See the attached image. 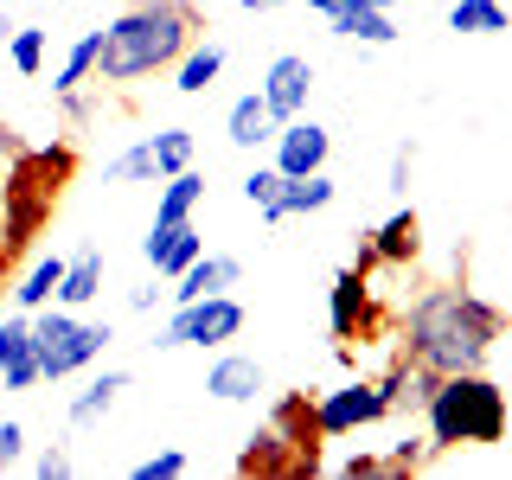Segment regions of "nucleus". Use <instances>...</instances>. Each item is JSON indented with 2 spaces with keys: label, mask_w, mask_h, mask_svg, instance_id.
Here are the masks:
<instances>
[{
  "label": "nucleus",
  "mask_w": 512,
  "mask_h": 480,
  "mask_svg": "<svg viewBox=\"0 0 512 480\" xmlns=\"http://www.w3.org/2000/svg\"><path fill=\"white\" fill-rule=\"evenodd\" d=\"M506 340V314L474 288H423L404 314V359L429 365V372H487V359Z\"/></svg>",
  "instance_id": "nucleus-1"
},
{
  "label": "nucleus",
  "mask_w": 512,
  "mask_h": 480,
  "mask_svg": "<svg viewBox=\"0 0 512 480\" xmlns=\"http://www.w3.org/2000/svg\"><path fill=\"white\" fill-rule=\"evenodd\" d=\"M192 39H199V7L192 0H135L128 13L103 26V52H96L90 84L128 90L154 71H173Z\"/></svg>",
  "instance_id": "nucleus-2"
},
{
  "label": "nucleus",
  "mask_w": 512,
  "mask_h": 480,
  "mask_svg": "<svg viewBox=\"0 0 512 480\" xmlns=\"http://www.w3.org/2000/svg\"><path fill=\"white\" fill-rule=\"evenodd\" d=\"M77 173V148L52 141V148H26L20 160H7V186H0V250L20 256L32 250V237L52 224L58 192Z\"/></svg>",
  "instance_id": "nucleus-3"
},
{
  "label": "nucleus",
  "mask_w": 512,
  "mask_h": 480,
  "mask_svg": "<svg viewBox=\"0 0 512 480\" xmlns=\"http://www.w3.org/2000/svg\"><path fill=\"white\" fill-rule=\"evenodd\" d=\"M506 416L512 404L487 372H442L423 404V429L429 448H493L506 442Z\"/></svg>",
  "instance_id": "nucleus-4"
},
{
  "label": "nucleus",
  "mask_w": 512,
  "mask_h": 480,
  "mask_svg": "<svg viewBox=\"0 0 512 480\" xmlns=\"http://www.w3.org/2000/svg\"><path fill=\"white\" fill-rule=\"evenodd\" d=\"M320 423H314V404L308 397H276L269 416L256 423L250 448L237 455L244 474H320Z\"/></svg>",
  "instance_id": "nucleus-5"
},
{
  "label": "nucleus",
  "mask_w": 512,
  "mask_h": 480,
  "mask_svg": "<svg viewBox=\"0 0 512 480\" xmlns=\"http://www.w3.org/2000/svg\"><path fill=\"white\" fill-rule=\"evenodd\" d=\"M109 340H116V327H109V320H84V308L45 301V308L32 314V352H39V378L45 384H64V378L90 372V365L109 352Z\"/></svg>",
  "instance_id": "nucleus-6"
},
{
  "label": "nucleus",
  "mask_w": 512,
  "mask_h": 480,
  "mask_svg": "<svg viewBox=\"0 0 512 480\" xmlns=\"http://www.w3.org/2000/svg\"><path fill=\"white\" fill-rule=\"evenodd\" d=\"M244 333V301L237 295H199L180 301L167 314V327L154 333V352H180V346H231Z\"/></svg>",
  "instance_id": "nucleus-7"
},
{
  "label": "nucleus",
  "mask_w": 512,
  "mask_h": 480,
  "mask_svg": "<svg viewBox=\"0 0 512 480\" xmlns=\"http://www.w3.org/2000/svg\"><path fill=\"white\" fill-rule=\"evenodd\" d=\"M391 416V397H384V384L378 378H346L340 391H320L314 397V423H320V436L327 442H340L352 436V429H372Z\"/></svg>",
  "instance_id": "nucleus-8"
},
{
  "label": "nucleus",
  "mask_w": 512,
  "mask_h": 480,
  "mask_svg": "<svg viewBox=\"0 0 512 480\" xmlns=\"http://www.w3.org/2000/svg\"><path fill=\"white\" fill-rule=\"evenodd\" d=\"M269 148H276V154H269V167H276L282 180H301V173H320V167H327L333 135L314 116H295V122L276 128V141H269Z\"/></svg>",
  "instance_id": "nucleus-9"
},
{
  "label": "nucleus",
  "mask_w": 512,
  "mask_h": 480,
  "mask_svg": "<svg viewBox=\"0 0 512 480\" xmlns=\"http://www.w3.org/2000/svg\"><path fill=\"white\" fill-rule=\"evenodd\" d=\"M263 103H269V116L276 122H295V116H308V96H314V64L301 58V52H282V58H269V71H263Z\"/></svg>",
  "instance_id": "nucleus-10"
},
{
  "label": "nucleus",
  "mask_w": 512,
  "mask_h": 480,
  "mask_svg": "<svg viewBox=\"0 0 512 480\" xmlns=\"http://www.w3.org/2000/svg\"><path fill=\"white\" fill-rule=\"evenodd\" d=\"M327 327H333V346L359 340L372 327V282H365V263H352L333 276V295H327Z\"/></svg>",
  "instance_id": "nucleus-11"
},
{
  "label": "nucleus",
  "mask_w": 512,
  "mask_h": 480,
  "mask_svg": "<svg viewBox=\"0 0 512 480\" xmlns=\"http://www.w3.org/2000/svg\"><path fill=\"white\" fill-rule=\"evenodd\" d=\"M192 256H205V237H199V224L180 218V224H148V237H141V263L154 269V276H180V269L192 263Z\"/></svg>",
  "instance_id": "nucleus-12"
},
{
  "label": "nucleus",
  "mask_w": 512,
  "mask_h": 480,
  "mask_svg": "<svg viewBox=\"0 0 512 480\" xmlns=\"http://www.w3.org/2000/svg\"><path fill=\"white\" fill-rule=\"evenodd\" d=\"M237 282H244V263H237V256H218V250H205V256H192V263L180 269V276L167 282V301L180 308V301H199V295H231Z\"/></svg>",
  "instance_id": "nucleus-13"
},
{
  "label": "nucleus",
  "mask_w": 512,
  "mask_h": 480,
  "mask_svg": "<svg viewBox=\"0 0 512 480\" xmlns=\"http://www.w3.org/2000/svg\"><path fill=\"white\" fill-rule=\"evenodd\" d=\"M0 384L7 391H32L39 378V352H32V314H0Z\"/></svg>",
  "instance_id": "nucleus-14"
},
{
  "label": "nucleus",
  "mask_w": 512,
  "mask_h": 480,
  "mask_svg": "<svg viewBox=\"0 0 512 480\" xmlns=\"http://www.w3.org/2000/svg\"><path fill=\"white\" fill-rule=\"evenodd\" d=\"M205 391H212L218 404H263V397H269V372L250 359V352H224L212 372H205Z\"/></svg>",
  "instance_id": "nucleus-15"
},
{
  "label": "nucleus",
  "mask_w": 512,
  "mask_h": 480,
  "mask_svg": "<svg viewBox=\"0 0 512 480\" xmlns=\"http://www.w3.org/2000/svg\"><path fill=\"white\" fill-rule=\"evenodd\" d=\"M122 391H135V378H128V372H116V365H109V372H96L84 391L64 404V423H71V429H96L109 410L122 404Z\"/></svg>",
  "instance_id": "nucleus-16"
},
{
  "label": "nucleus",
  "mask_w": 512,
  "mask_h": 480,
  "mask_svg": "<svg viewBox=\"0 0 512 480\" xmlns=\"http://www.w3.org/2000/svg\"><path fill=\"white\" fill-rule=\"evenodd\" d=\"M276 116H269V103H263V90H250V96H237L231 103V116H224V141L231 148H244V154H256V148H269L276 141Z\"/></svg>",
  "instance_id": "nucleus-17"
},
{
  "label": "nucleus",
  "mask_w": 512,
  "mask_h": 480,
  "mask_svg": "<svg viewBox=\"0 0 512 480\" xmlns=\"http://www.w3.org/2000/svg\"><path fill=\"white\" fill-rule=\"evenodd\" d=\"M416 250H423V224H416L410 205H397V212L372 231V250H365L359 263H365V269H372V263H410Z\"/></svg>",
  "instance_id": "nucleus-18"
},
{
  "label": "nucleus",
  "mask_w": 512,
  "mask_h": 480,
  "mask_svg": "<svg viewBox=\"0 0 512 480\" xmlns=\"http://www.w3.org/2000/svg\"><path fill=\"white\" fill-rule=\"evenodd\" d=\"M218 77H224V45H212V39H192L180 64H173V90L180 96H205Z\"/></svg>",
  "instance_id": "nucleus-19"
},
{
  "label": "nucleus",
  "mask_w": 512,
  "mask_h": 480,
  "mask_svg": "<svg viewBox=\"0 0 512 480\" xmlns=\"http://www.w3.org/2000/svg\"><path fill=\"white\" fill-rule=\"evenodd\" d=\"M103 295V250H77L64 256V282H58V308H90V301Z\"/></svg>",
  "instance_id": "nucleus-20"
},
{
  "label": "nucleus",
  "mask_w": 512,
  "mask_h": 480,
  "mask_svg": "<svg viewBox=\"0 0 512 480\" xmlns=\"http://www.w3.org/2000/svg\"><path fill=\"white\" fill-rule=\"evenodd\" d=\"M205 205V173L199 167H180L160 180V199H154V224H180Z\"/></svg>",
  "instance_id": "nucleus-21"
},
{
  "label": "nucleus",
  "mask_w": 512,
  "mask_h": 480,
  "mask_svg": "<svg viewBox=\"0 0 512 480\" xmlns=\"http://www.w3.org/2000/svg\"><path fill=\"white\" fill-rule=\"evenodd\" d=\"M333 32L352 45H397V20H391V7H340V13H327Z\"/></svg>",
  "instance_id": "nucleus-22"
},
{
  "label": "nucleus",
  "mask_w": 512,
  "mask_h": 480,
  "mask_svg": "<svg viewBox=\"0 0 512 480\" xmlns=\"http://www.w3.org/2000/svg\"><path fill=\"white\" fill-rule=\"evenodd\" d=\"M58 282H64V256H39V263L7 288V295H13V308H20V314H39L45 301H58Z\"/></svg>",
  "instance_id": "nucleus-23"
},
{
  "label": "nucleus",
  "mask_w": 512,
  "mask_h": 480,
  "mask_svg": "<svg viewBox=\"0 0 512 480\" xmlns=\"http://www.w3.org/2000/svg\"><path fill=\"white\" fill-rule=\"evenodd\" d=\"M96 52H103V26H90L84 39H77L71 52L58 58V71H52V96H71V90H84L90 77H96Z\"/></svg>",
  "instance_id": "nucleus-24"
},
{
  "label": "nucleus",
  "mask_w": 512,
  "mask_h": 480,
  "mask_svg": "<svg viewBox=\"0 0 512 480\" xmlns=\"http://www.w3.org/2000/svg\"><path fill=\"white\" fill-rule=\"evenodd\" d=\"M340 199V186H333V173H301V180H282V218H308V212H327V205Z\"/></svg>",
  "instance_id": "nucleus-25"
},
{
  "label": "nucleus",
  "mask_w": 512,
  "mask_h": 480,
  "mask_svg": "<svg viewBox=\"0 0 512 480\" xmlns=\"http://www.w3.org/2000/svg\"><path fill=\"white\" fill-rule=\"evenodd\" d=\"M148 180H160V167H154V135L128 141L122 154L103 160V186H148Z\"/></svg>",
  "instance_id": "nucleus-26"
},
{
  "label": "nucleus",
  "mask_w": 512,
  "mask_h": 480,
  "mask_svg": "<svg viewBox=\"0 0 512 480\" xmlns=\"http://www.w3.org/2000/svg\"><path fill=\"white\" fill-rule=\"evenodd\" d=\"M512 26V7L500 0H455L448 7V32H506Z\"/></svg>",
  "instance_id": "nucleus-27"
},
{
  "label": "nucleus",
  "mask_w": 512,
  "mask_h": 480,
  "mask_svg": "<svg viewBox=\"0 0 512 480\" xmlns=\"http://www.w3.org/2000/svg\"><path fill=\"white\" fill-rule=\"evenodd\" d=\"M45 45H52V32H45V26H13V32H7L13 71H20V77H39V71H45Z\"/></svg>",
  "instance_id": "nucleus-28"
},
{
  "label": "nucleus",
  "mask_w": 512,
  "mask_h": 480,
  "mask_svg": "<svg viewBox=\"0 0 512 480\" xmlns=\"http://www.w3.org/2000/svg\"><path fill=\"white\" fill-rule=\"evenodd\" d=\"M244 199L256 205L263 224H282V173L276 167H250L244 173Z\"/></svg>",
  "instance_id": "nucleus-29"
},
{
  "label": "nucleus",
  "mask_w": 512,
  "mask_h": 480,
  "mask_svg": "<svg viewBox=\"0 0 512 480\" xmlns=\"http://www.w3.org/2000/svg\"><path fill=\"white\" fill-rule=\"evenodd\" d=\"M192 154H199V141H192V128H160L154 135V167H160V180H167V173H180V167H192Z\"/></svg>",
  "instance_id": "nucleus-30"
},
{
  "label": "nucleus",
  "mask_w": 512,
  "mask_h": 480,
  "mask_svg": "<svg viewBox=\"0 0 512 480\" xmlns=\"http://www.w3.org/2000/svg\"><path fill=\"white\" fill-rule=\"evenodd\" d=\"M186 468H192L186 448H154V455H148V461H135L128 474H135V480H180Z\"/></svg>",
  "instance_id": "nucleus-31"
},
{
  "label": "nucleus",
  "mask_w": 512,
  "mask_h": 480,
  "mask_svg": "<svg viewBox=\"0 0 512 480\" xmlns=\"http://www.w3.org/2000/svg\"><path fill=\"white\" fill-rule=\"evenodd\" d=\"M20 468H26V474H39V480H64V474H77V461H71V448H58V442H52V448H39V455H26Z\"/></svg>",
  "instance_id": "nucleus-32"
},
{
  "label": "nucleus",
  "mask_w": 512,
  "mask_h": 480,
  "mask_svg": "<svg viewBox=\"0 0 512 480\" xmlns=\"http://www.w3.org/2000/svg\"><path fill=\"white\" fill-rule=\"evenodd\" d=\"M20 461H26V423L7 416V423H0V474H13Z\"/></svg>",
  "instance_id": "nucleus-33"
},
{
  "label": "nucleus",
  "mask_w": 512,
  "mask_h": 480,
  "mask_svg": "<svg viewBox=\"0 0 512 480\" xmlns=\"http://www.w3.org/2000/svg\"><path fill=\"white\" fill-rule=\"evenodd\" d=\"M410 160H416V148L404 141V148L391 154V180H384V192H391V199H404V192H410Z\"/></svg>",
  "instance_id": "nucleus-34"
},
{
  "label": "nucleus",
  "mask_w": 512,
  "mask_h": 480,
  "mask_svg": "<svg viewBox=\"0 0 512 480\" xmlns=\"http://www.w3.org/2000/svg\"><path fill=\"white\" fill-rule=\"evenodd\" d=\"M167 301V276H154V282H141V288H128V314H148Z\"/></svg>",
  "instance_id": "nucleus-35"
},
{
  "label": "nucleus",
  "mask_w": 512,
  "mask_h": 480,
  "mask_svg": "<svg viewBox=\"0 0 512 480\" xmlns=\"http://www.w3.org/2000/svg\"><path fill=\"white\" fill-rule=\"evenodd\" d=\"M58 109H64V122H71V128H84V122L96 116V103H90V96H84V90H71V96H58Z\"/></svg>",
  "instance_id": "nucleus-36"
},
{
  "label": "nucleus",
  "mask_w": 512,
  "mask_h": 480,
  "mask_svg": "<svg viewBox=\"0 0 512 480\" xmlns=\"http://www.w3.org/2000/svg\"><path fill=\"white\" fill-rule=\"evenodd\" d=\"M340 474L359 480V474H391V468H384V455H346V461H340Z\"/></svg>",
  "instance_id": "nucleus-37"
},
{
  "label": "nucleus",
  "mask_w": 512,
  "mask_h": 480,
  "mask_svg": "<svg viewBox=\"0 0 512 480\" xmlns=\"http://www.w3.org/2000/svg\"><path fill=\"white\" fill-rule=\"evenodd\" d=\"M20 154H26L20 128H13V122H0V167H7V160H20Z\"/></svg>",
  "instance_id": "nucleus-38"
},
{
  "label": "nucleus",
  "mask_w": 512,
  "mask_h": 480,
  "mask_svg": "<svg viewBox=\"0 0 512 480\" xmlns=\"http://www.w3.org/2000/svg\"><path fill=\"white\" fill-rule=\"evenodd\" d=\"M314 13H340V7H397V0H308Z\"/></svg>",
  "instance_id": "nucleus-39"
},
{
  "label": "nucleus",
  "mask_w": 512,
  "mask_h": 480,
  "mask_svg": "<svg viewBox=\"0 0 512 480\" xmlns=\"http://www.w3.org/2000/svg\"><path fill=\"white\" fill-rule=\"evenodd\" d=\"M244 13H276V7H288V0H237Z\"/></svg>",
  "instance_id": "nucleus-40"
},
{
  "label": "nucleus",
  "mask_w": 512,
  "mask_h": 480,
  "mask_svg": "<svg viewBox=\"0 0 512 480\" xmlns=\"http://www.w3.org/2000/svg\"><path fill=\"white\" fill-rule=\"evenodd\" d=\"M7 269H13V256H7V250H0V282H7Z\"/></svg>",
  "instance_id": "nucleus-41"
},
{
  "label": "nucleus",
  "mask_w": 512,
  "mask_h": 480,
  "mask_svg": "<svg viewBox=\"0 0 512 480\" xmlns=\"http://www.w3.org/2000/svg\"><path fill=\"white\" fill-rule=\"evenodd\" d=\"M500 7H512V0H500Z\"/></svg>",
  "instance_id": "nucleus-42"
}]
</instances>
